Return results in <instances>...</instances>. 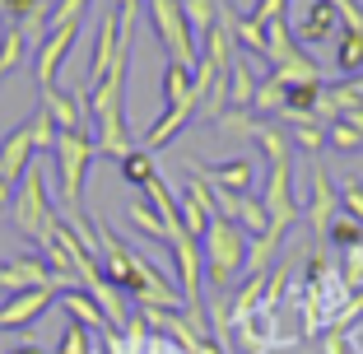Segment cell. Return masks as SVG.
Returning <instances> with one entry per match:
<instances>
[{"mask_svg": "<svg viewBox=\"0 0 363 354\" xmlns=\"http://www.w3.org/2000/svg\"><path fill=\"white\" fill-rule=\"evenodd\" d=\"M14 187H19V182H5V177H0V210H10V205H14Z\"/></svg>", "mask_w": 363, "mask_h": 354, "instance_id": "36", "label": "cell"}, {"mask_svg": "<svg viewBox=\"0 0 363 354\" xmlns=\"http://www.w3.org/2000/svg\"><path fill=\"white\" fill-rule=\"evenodd\" d=\"M28 163H33V131H28V121H19L5 135V145H0V177L19 182L23 172H28Z\"/></svg>", "mask_w": 363, "mask_h": 354, "instance_id": "12", "label": "cell"}, {"mask_svg": "<svg viewBox=\"0 0 363 354\" xmlns=\"http://www.w3.org/2000/svg\"><path fill=\"white\" fill-rule=\"evenodd\" d=\"M191 70H196V65L168 61V70H163V108H182V103H196V98H191Z\"/></svg>", "mask_w": 363, "mask_h": 354, "instance_id": "19", "label": "cell"}, {"mask_svg": "<svg viewBox=\"0 0 363 354\" xmlns=\"http://www.w3.org/2000/svg\"><path fill=\"white\" fill-rule=\"evenodd\" d=\"M326 145H331L335 154H359L363 150V131H354L350 121H331V126H326Z\"/></svg>", "mask_w": 363, "mask_h": 354, "instance_id": "30", "label": "cell"}, {"mask_svg": "<svg viewBox=\"0 0 363 354\" xmlns=\"http://www.w3.org/2000/svg\"><path fill=\"white\" fill-rule=\"evenodd\" d=\"M326 243H335L340 252H354V247H363V224H359V219H350V215H335Z\"/></svg>", "mask_w": 363, "mask_h": 354, "instance_id": "29", "label": "cell"}, {"mask_svg": "<svg viewBox=\"0 0 363 354\" xmlns=\"http://www.w3.org/2000/svg\"><path fill=\"white\" fill-rule=\"evenodd\" d=\"M257 196H261V205H266L270 224H279V228L294 224V219H298V201H294V159L270 163V177H266V187H261Z\"/></svg>", "mask_w": 363, "mask_h": 354, "instance_id": "5", "label": "cell"}, {"mask_svg": "<svg viewBox=\"0 0 363 354\" xmlns=\"http://www.w3.org/2000/svg\"><path fill=\"white\" fill-rule=\"evenodd\" d=\"M340 10H335V0H308V10H303V19L294 23V38H298V47H317V43H331V38H340Z\"/></svg>", "mask_w": 363, "mask_h": 354, "instance_id": "9", "label": "cell"}, {"mask_svg": "<svg viewBox=\"0 0 363 354\" xmlns=\"http://www.w3.org/2000/svg\"><path fill=\"white\" fill-rule=\"evenodd\" d=\"M252 112H257V121H279V117H284V79H275V75L257 79Z\"/></svg>", "mask_w": 363, "mask_h": 354, "instance_id": "18", "label": "cell"}, {"mask_svg": "<svg viewBox=\"0 0 363 354\" xmlns=\"http://www.w3.org/2000/svg\"><path fill=\"white\" fill-rule=\"evenodd\" d=\"M56 294L61 289H52V284H43V289H19V294H10V299L0 303V331H28L43 312H52L56 308Z\"/></svg>", "mask_w": 363, "mask_h": 354, "instance_id": "7", "label": "cell"}, {"mask_svg": "<svg viewBox=\"0 0 363 354\" xmlns=\"http://www.w3.org/2000/svg\"><path fill=\"white\" fill-rule=\"evenodd\" d=\"M186 121H196V103H182V108H163V117L154 121L150 131H145V150H150V154L168 150L172 140L182 135V126H186Z\"/></svg>", "mask_w": 363, "mask_h": 354, "instance_id": "14", "label": "cell"}, {"mask_svg": "<svg viewBox=\"0 0 363 354\" xmlns=\"http://www.w3.org/2000/svg\"><path fill=\"white\" fill-rule=\"evenodd\" d=\"M238 224H242V233H252V238H261L270 228V215H266V205H261L257 192L238 201Z\"/></svg>", "mask_w": 363, "mask_h": 354, "instance_id": "27", "label": "cell"}, {"mask_svg": "<svg viewBox=\"0 0 363 354\" xmlns=\"http://www.w3.org/2000/svg\"><path fill=\"white\" fill-rule=\"evenodd\" d=\"M75 43H79V23L75 28H52L47 33V43L38 47V89L56 84V75H61L65 56L75 52Z\"/></svg>", "mask_w": 363, "mask_h": 354, "instance_id": "11", "label": "cell"}, {"mask_svg": "<svg viewBox=\"0 0 363 354\" xmlns=\"http://www.w3.org/2000/svg\"><path fill=\"white\" fill-rule=\"evenodd\" d=\"M89 350H94V331L79 322H65L56 336V354H89Z\"/></svg>", "mask_w": 363, "mask_h": 354, "instance_id": "28", "label": "cell"}, {"mask_svg": "<svg viewBox=\"0 0 363 354\" xmlns=\"http://www.w3.org/2000/svg\"><path fill=\"white\" fill-rule=\"evenodd\" d=\"M257 23H279L289 19V0H257V10H247Z\"/></svg>", "mask_w": 363, "mask_h": 354, "instance_id": "34", "label": "cell"}, {"mask_svg": "<svg viewBox=\"0 0 363 354\" xmlns=\"http://www.w3.org/2000/svg\"><path fill=\"white\" fill-rule=\"evenodd\" d=\"M117 43H121V28H117V10L107 5L98 14V28H94V52H89V89L103 84L112 61H117Z\"/></svg>", "mask_w": 363, "mask_h": 354, "instance_id": "10", "label": "cell"}, {"mask_svg": "<svg viewBox=\"0 0 363 354\" xmlns=\"http://www.w3.org/2000/svg\"><path fill=\"white\" fill-rule=\"evenodd\" d=\"M340 205H345V215H350V219L363 224V182H359V177H345V182H340Z\"/></svg>", "mask_w": 363, "mask_h": 354, "instance_id": "33", "label": "cell"}, {"mask_svg": "<svg viewBox=\"0 0 363 354\" xmlns=\"http://www.w3.org/2000/svg\"><path fill=\"white\" fill-rule=\"evenodd\" d=\"M33 47H28V38L19 33V23H10V28H0V79L5 75H14L23 65V56H28Z\"/></svg>", "mask_w": 363, "mask_h": 354, "instance_id": "22", "label": "cell"}, {"mask_svg": "<svg viewBox=\"0 0 363 354\" xmlns=\"http://www.w3.org/2000/svg\"><path fill=\"white\" fill-rule=\"evenodd\" d=\"M126 219H130V228H135V233L154 238V243H168V224L159 219V210H154L150 201H130L126 205Z\"/></svg>", "mask_w": 363, "mask_h": 354, "instance_id": "24", "label": "cell"}, {"mask_svg": "<svg viewBox=\"0 0 363 354\" xmlns=\"http://www.w3.org/2000/svg\"><path fill=\"white\" fill-rule=\"evenodd\" d=\"M5 354H43V350H38V345H28V341H23V345H14V350H5Z\"/></svg>", "mask_w": 363, "mask_h": 354, "instance_id": "37", "label": "cell"}, {"mask_svg": "<svg viewBox=\"0 0 363 354\" xmlns=\"http://www.w3.org/2000/svg\"><path fill=\"white\" fill-rule=\"evenodd\" d=\"M284 233H289V228L270 224L266 233L257 238V243H247V266H252V275H266V270H270V261H279V247H284Z\"/></svg>", "mask_w": 363, "mask_h": 354, "instance_id": "16", "label": "cell"}, {"mask_svg": "<svg viewBox=\"0 0 363 354\" xmlns=\"http://www.w3.org/2000/svg\"><path fill=\"white\" fill-rule=\"evenodd\" d=\"M117 163H121V177H126L130 187H140V192H145V187L159 177V168H154V154L145 150V145H140V150H130V154H121Z\"/></svg>", "mask_w": 363, "mask_h": 354, "instance_id": "23", "label": "cell"}, {"mask_svg": "<svg viewBox=\"0 0 363 354\" xmlns=\"http://www.w3.org/2000/svg\"><path fill=\"white\" fill-rule=\"evenodd\" d=\"M317 354H354V350H350V336H340V331H335V326H331V331L321 336Z\"/></svg>", "mask_w": 363, "mask_h": 354, "instance_id": "35", "label": "cell"}, {"mask_svg": "<svg viewBox=\"0 0 363 354\" xmlns=\"http://www.w3.org/2000/svg\"><path fill=\"white\" fill-rule=\"evenodd\" d=\"M182 10H186V23H191L196 43H201L205 33L219 23V14H224V0H182Z\"/></svg>", "mask_w": 363, "mask_h": 354, "instance_id": "26", "label": "cell"}, {"mask_svg": "<svg viewBox=\"0 0 363 354\" xmlns=\"http://www.w3.org/2000/svg\"><path fill=\"white\" fill-rule=\"evenodd\" d=\"M56 308H65V317H70V322L89 326V331H98V336L112 326V322H107V312L94 303V294L79 289V284H75V289H61V294H56Z\"/></svg>", "mask_w": 363, "mask_h": 354, "instance_id": "13", "label": "cell"}, {"mask_svg": "<svg viewBox=\"0 0 363 354\" xmlns=\"http://www.w3.org/2000/svg\"><path fill=\"white\" fill-rule=\"evenodd\" d=\"M0 270H5V261H0Z\"/></svg>", "mask_w": 363, "mask_h": 354, "instance_id": "39", "label": "cell"}, {"mask_svg": "<svg viewBox=\"0 0 363 354\" xmlns=\"http://www.w3.org/2000/svg\"><path fill=\"white\" fill-rule=\"evenodd\" d=\"M56 177H61V210H79L84 201V177H89V163L98 154V140L94 126H75V131H61L56 135Z\"/></svg>", "mask_w": 363, "mask_h": 354, "instance_id": "2", "label": "cell"}, {"mask_svg": "<svg viewBox=\"0 0 363 354\" xmlns=\"http://www.w3.org/2000/svg\"><path fill=\"white\" fill-rule=\"evenodd\" d=\"M145 201L159 210V219L168 228H182V201H177V192L168 187V177H154V182L145 187Z\"/></svg>", "mask_w": 363, "mask_h": 354, "instance_id": "20", "label": "cell"}, {"mask_svg": "<svg viewBox=\"0 0 363 354\" xmlns=\"http://www.w3.org/2000/svg\"><path fill=\"white\" fill-rule=\"evenodd\" d=\"M94 0H52V28H75Z\"/></svg>", "mask_w": 363, "mask_h": 354, "instance_id": "32", "label": "cell"}, {"mask_svg": "<svg viewBox=\"0 0 363 354\" xmlns=\"http://www.w3.org/2000/svg\"><path fill=\"white\" fill-rule=\"evenodd\" d=\"M10 215H14V228H19L23 238H33V247L47 243V233H52V224H56V210H52V201H47V182H43V168H38V163H28V172H23L19 187H14Z\"/></svg>", "mask_w": 363, "mask_h": 354, "instance_id": "3", "label": "cell"}, {"mask_svg": "<svg viewBox=\"0 0 363 354\" xmlns=\"http://www.w3.org/2000/svg\"><path fill=\"white\" fill-rule=\"evenodd\" d=\"M335 70L345 79L363 75V33H345L340 28V43H335Z\"/></svg>", "mask_w": 363, "mask_h": 354, "instance_id": "25", "label": "cell"}, {"mask_svg": "<svg viewBox=\"0 0 363 354\" xmlns=\"http://www.w3.org/2000/svg\"><path fill=\"white\" fill-rule=\"evenodd\" d=\"M28 131H33V154H38V150H56V135H61V131H56V121L47 117L43 108L28 117Z\"/></svg>", "mask_w": 363, "mask_h": 354, "instance_id": "31", "label": "cell"}, {"mask_svg": "<svg viewBox=\"0 0 363 354\" xmlns=\"http://www.w3.org/2000/svg\"><path fill=\"white\" fill-rule=\"evenodd\" d=\"M186 168H191L196 177H205L210 187H219V192H238V196L257 192V163L247 159V154H238V159H228V163H196V159H186Z\"/></svg>", "mask_w": 363, "mask_h": 354, "instance_id": "8", "label": "cell"}, {"mask_svg": "<svg viewBox=\"0 0 363 354\" xmlns=\"http://www.w3.org/2000/svg\"><path fill=\"white\" fill-rule=\"evenodd\" d=\"M252 98H257V75H252V61L233 56L228 61V108L252 112Z\"/></svg>", "mask_w": 363, "mask_h": 354, "instance_id": "15", "label": "cell"}, {"mask_svg": "<svg viewBox=\"0 0 363 354\" xmlns=\"http://www.w3.org/2000/svg\"><path fill=\"white\" fill-rule=\"evenodd\" d=\"M308 354H312V350H308Z\"/></svg>", "mask_w": 363, "mask_h": 354, "instance_id": "40", "label": "cell"}, {"mask_svg": "<svg viewBox=\"0 0 363 354\" xmlns=\"http://www.w3.org/2000/svg\"><path fill=\"white\" fill-rule=\"evenodd\" d=\"M201 257H205V284H210V289H228V284L247 270V233H242V224L214 215L210 228H205V238H201Z\"/></svg>", "mask_w": 363, "mask_h": 354, "instance_id": "1", "label": "cell"}, {"mask_svg": "<svg viewBox=\"0 0 363 354\" xmlns=\"http://www.w3.org/2000/svg\"><path fill=\"white\" fill-rule=\"evenodd\" d=\"M5 10H10V0H0V19H5Z\"/></svg>", "mask_w": 363, "mask_h": 354, "instance_id": "38", "label": "cell"}, {"mask_svg": "<svg viewBox=\"0 0 363 354\" xmlns=\"http://www.w3.org/2000/svg\"><path fill=\"white\" fill-rule=\"evenodd\" d=\"M228 28H233V43L242 47V52H252V56L266 61V23H257L252 14H238L233 5H228Z\"/></svg>", "mask_w": 363, "mask_h": 354, "instance_id": "17", "label": "cell"}, {"mask_svg": "<svg viewBox=\"0 0 363 354\" xmlns=\"http://www.w3.org/2000/svg\"><path fill=\"white\" fill-rule=\"evenodd\" d=\"M252 140L261 145V154H266V163H284V159H294V145H289V135H284V126L279 121H257V131H252Z\"/></svg>", "mask_w": 363, "mask_h": 354, "instance_id": "21", "label": "cell"}, {"mask_svg": "<svg viewBox=\"0 0 363 354\" xmlns=\"http://www.w3.org/2000/svg\"><path fill=\"white\" fill-rule=\"evenodd\" d=\"M335 210H340V187L331 182L326 163L317 159L312 163V201H308V228H312V238H317V247L326 243V233H331Z\"/></svg>", "mask_w": 363, "mask_h": 354, "instance_id": "6", "label": "cell"}, {"mask_svg": "<svg viewBox=\"0 0 363 354\" xmlns=\"http://www.w3.org/2000/svg\"><path fill=\"white\" fill-rule=\"evenodd\" d=\"M145 14H150V28H154V38L163 43L168 61H182V65L201 61V43H196L191 23H186L182 0H145Z\"/></svg>", "mask_w": 363, "mask_h": 354, "instance_id": "4", "label": "cell"}]
</instances>
